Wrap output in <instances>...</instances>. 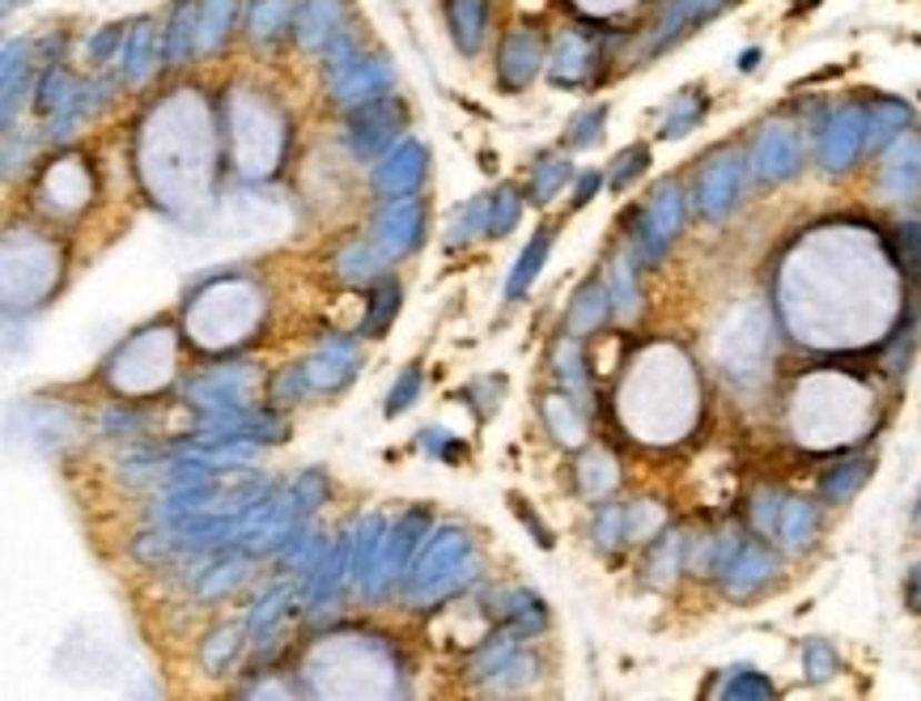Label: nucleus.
Listing matches in <instances>:
<instances>
[{
	"instance_id": "nucleus-1",
	"label": "nucleus",
	"mask_w": 921,
	"mask_h": 701,
	"mask_svg": "<svg viewBox=\"0 0 921 701\" xmlns=\"http://www.w3.org/2000/svg\"><path fill=\"white\" fill-rule=\"evenodd\" d=\"M403 132V107L396 98H374V102H361L349 116V146L357 158H379L396 146V137Z\"/></svg>"
},
{
	"instance_id": "nucleus-2",
	"label": "nucleus",
	"mask_w": 921,
	"mask_h": 701,
	"mask_svg": "<svg viewBox=\"0 0 921 701\" xmlns=\"http://www.w3.org/2000/svg\"><path fill=\"white\" fill-rule=\"evenodd\" d=\"M680 221H684V192L675 183H662L638 221V256L645 264H659L667 256L671 239L680 234Z\"/></svg>"
},
{
	"instance_id": "nucleus-3",
	"label": "nucleus",
	"mask_w": 921,
	"mask_h": 701,
	"mask_svg": "<svg viewBox=\"0 0 921 701\" xmlns=\"http://www.w3.org/2000/svg\"><path fill=\"white\" fill-rule=\"evenodd\" d=\"M421 234H426V209H421V196L417 192L387 200L379 209V218H374V242L391 260L408 256L421 242Z\"/></svg>"
},
{
	"instance_id": "nucleus-4",
	"label": "nucleus",
	"mask_w": 921,
	"mask_h": 701,
	"mask_svg": "<svg viewBox=\"0 0 921 701\" xmlns=\"http://www.w3.org/2000/svg\"><path fill=\"white\" fill-rule=\"evenodd\" d=\"M463 561H468V532L447 528V532L429 535L426 553H421V561H417V574H412V591L421 595V591H429V587H433V591L450 587V582L459 579Z\"/></svg>"
},
{
	"instance_id": "nucleus-5",
	"label": "nucleus",
	"mask_w": 921,
	"mask_h": 701,
	"mask_svg": "<svg viewBox=\"0 0 921 701\" xmlns=\"http://www.w3.org/2000/svg\"><path fill=\"white\" fill-rule=\"evenodd\" d=\"M391 86H396V69L387 64V56H357L344 73L331 77V98L340 107H361V102L387 98Z\"/></svg>"
},
{
	"instance_id": "nucleus-6",
	"label": "nucleus",
	"mask_w": 921,
	"mask_h": 701,
	"mask_svg": "<svg viewBox=\"0 0 921 701\" xmlns=\"http://www.w3.org/2000/svg\"><path fill=\"white\" fill-rule=\"evenodd\" d=\"M429 170V153L421 141H400L382 153V162L374 167V188L379 196L396 200V196H412L421 183H426Z\"/></svg>"
},
{
	"instance_id": "nucleus-7",
	"label": "nucleus",
	"mask_w": 921,
	"mask_h": 701,
	"mask_svg": "<svg viewBox=\"0 0 921 701\" xmlns=\"http://www.w3.org/2000/svg\"><path fill=\"white\" fill-rule=\"evenodd\" d=\"M247 400V370L242 365H226V370H209L196 383H188V404L217 417V412H238Z\"/></svg>"
},
{
	"instance_id": "nucleus-8",
	"label": "nucleus",
	"mask_w": 921,
	"mask_h": 701,
	"mask_svg": "<svg viewBox=\"0 0 921 701\" xmlns=\"http://www.w3.org/2000/svg\"><path fill=\"white\" fill-rule=\"evenodd\" d=\"M429 528V514L426 510H408L400 523L391 528V535H387V544H382V557H379V570H374V579H370V595H379L387 582L400 574L403 565H408V557H412V549H417V540H421V532Z\"/></svg>"
},
{
	"instance_id": "nucleus-9",
	"label": "nucleus",
	"mask_w": 921,
	"mask_h": 701,
	"mask_svg": "<svg viewBox=\"0 0 921 701\" xmlns=\"http://www.w3.org/2000/svg\"><path fill=\"white\" fill-rule=\"evenodd\" d=\"M540 73V39L531 30H519V34H505L501 43V60H497V81L505 90H522L531 86V77Z\"/></svg>"
},
{
	"instance_id": "nucleus-10",
	"label": "nucleus",
	"mask_w": 921,
	"mask_h": 701,
	"mask_svg": "<svg viewBox=\"0 0 921 701\" xmlns=\"http://www.w3.org/2000/svg\"><path fill=\"white\" fill-rule=\"evenodd\" d=\"M307 370H310V388H323V391L344 388V383L357 374L353 344H349V340H328V344L307 362Z\"/></svg>"
},
{
	"instance_id": "nucleus-11",
	"label": "nucleus",
	"mask_w": 921,
	"mask_h": 701,
	"mask_svg": "<svg viewBox=\"0 0 921 701\" xmlns=\"http://www.w3.org/2000/svg\"><path fill=\"white\" fill-rule=\"evenodd\" d=\"M608 311H612V286H603V281L594 277V281H587V286L578 290L573 307L565 311V332L569 337L599 332V328H603V319H608Z\"/></svg>"
},
{
	"instance_id": "nucleus-12",
	"label": "nucleus",
	"mask_w": 921,
	"mask_h": 701,
	"mask_svg": "<svg viewBox=\"0 0 921 701\" xmlns=\"http://www.w3.org/2000/svg\"><path fill=\"white\" fill-rule=\"evenodd\" d=\"M862 137H867V128H862V116H858V111L837 116L832 128L824 132V146H820V162H824V170L850 167L853 158H858V149H862Z\"/></svg>"
},
{
	"instance_id": "nucleus-13",
	"label": "nucleus",
	"mask_w": 921,
	"mask_h": 701,
	"mask_svg": "<svg viewBox=\"0 0 921 701\" xmlns=\"http://www.w3.org/2000/svg\"><path fill=\"white\" fill-rule=\"evenodd\" d=\"M769 574H773V557L764 553L760 544H739V553L731 557V565L722 570V579H727V591L731 595H752L757 587H764L769 582Z\"/></svg>"
},
{
	"instance_id": "nucleus-14",
	"label": "nucleus",
	"mask_w": 921,
	"mask_h": 701,
	"mask_svg": "<svg viewBox=\"0 0 921 701\" xmlns=\"http://www.w3.org/2000/svg\"><path fill=\"white\" fill-rule=\"evenodd\" d=\"M196 48H200V4L179 0L174 4V18H170V30L162 34L166 64H188L191 56H196Z\"/></svg>"
},
{
	"instance_id": "nucleus-15",
	"label": "nucleus",
	"mask_w": 921,
	"mask_h": 701,
	"mask_svg": "<svg viewBox=\"0 0 921 701\" xmlns=\"http://www.w3.org/2000/svg\"><path fill=\"white\" fill-rule=\"evenodd\" d=\"M739 196V158H718L713 167L701 174V213L705 218H722Z\"/></svg>"
},
{
	"instance_id": "nucleus-16",
	"label": "nucleus",
	"mask_w": 921,
	"mask_h": 701,
	"mask_svg": "<svg viewBox=\"0 0 921 701\" xmlns=\"http://www.w3.org/2000/svg\"><path fill=\"white\" fill-rule=\"evenodd\" d=\"M340 0H302L298 4V43L302 48H328V39L340 30Z\"/></svg>"
},
{
	"instance_id": "nucleus-17",
	"label": "nucleus",
	"mask_w": 921,
	"mask_h": 701,
	"mask_svg": "<svg viewBox=\"0 0 921 701\" xmlns=\"http://www.w3.org/2000/svg\"><path fill=\"white\" fill-rule=\"evenodd\" d=\"M921 188V141H904L900 153H892V162L883 167V200H913Z\"/></svg>"
},
{
	"instance_id": "nucleus-18",
	"label": "nucleus",
	"mask_w": 921,
	"mask_h": 701,
	"mask_svg": "<svg viewBox=\"0 0 921 701\" xmlns=\"http://www.w3.org/2000/svg\"><path fill=\"white\" fill-rule=\"evenodd\" d=\"M447 18L454 30V48L463 56H475L484 26H489V0H447Z\"/></svg>"
},
{
	"instance_id": "nucleus-19",
	"label": "nucleus",
	"mask_w": 921,
	"mask_h": 701,
	"mask_svg": "<svg viewBox=\"0 0 921 701\" xmlns=\"http://www.w3.org/2000/svg\"><path fill=\"white\" fill-rule=\"evenodd\" d=\"M548 251H552V230L543 226V230H535V234H531V242L522 247L519 264H514L510 281H505V298H510V302H519V298H527V293H531L535 277L543 272V260H548Z\"/></svg>"
},
{
	"instance_id": "nucleus-20",
	"label": "nucleus",
	"mask_w": 921,
	"mask_h": 701,
	"mask_svg": "<svg viewBox=\"0 0 921 701\" xmlns=\"http://www.w3.org/2000/svg\"><path fill=\"white\" fill-rule=\"evenodd\" d=\"M382 544H387V535H382V519L370 514V519L361 523V532H357L353 549H349V579L361 582V587H370L374 570H379Z\"/></svg>"
},
{
	"instance_id": "nucleus-21",
	"label": "nucleus",
	"mask_w": 921,
	"mask_h": 701,
	"mask_svg": "<svg viewBox=\"0 0 921 701\" xmlns=\"http://www.w3.org/2000/svg\"><path fill=\"white\" fill-rule=\"evenodd\" d=\"M757 162L764 179H785L790 170L799 167V146H794V132L790 128H769L757 146Z\"/></svg>"
},
{
	"instance_id": "nucleus-22",
	"label": "nucleus",
	"mask_w": 921,
	"mask_h": 701,
	"mask_svg": "<svg viewBox=\"0 0 921 701\" xmlns=\"http://www.w3.org/2000/svg\"><path fill=\"white\" fill-rule=\"evenodd\" d=\"M400 302H403V290L396 277H382L379 286L370 290V298H366V319H361V337H382L391 323H396V314H400Z\"/></svg>"
},
{
	"instance_id": "nucleus-23",
	"label": "nucleus",
	"mask_w": 921,
	"mask_h": 701,
	"mask_svg": "<svg viewBox=\"0 0 921 701\" xmlns=\"http://www.w3.org/2000/svg\"><path fill=\"white\" fill-rule=\"evenodd\" d=\"M815 528H820V514H815V507H811L807 498H785L781 519H778L781 544H785L790 553H799V549H807V544L815 540Z\"/></svg>"
},
{
	"instance_id": "nucleus-24",
	"label": "nucleus",
	"mask_w": 921,
	"mask_h": 701,
	"mask_svg": "<svg viewBox=\"0 0 921 701\" xmlns=\"http://www.w3.org/2000/svg\"><path fill=\"white\" fill-rule=\"evenodd\" d=\"M387 251H382L379 242H349L340 256H336V272L344 277V281H353V286H361V281H374L382 268H387Z\"/></svg>"
},
{
	"instance_id": "nucleus-25",
	"label": "nucleus",
	"mask_w": 921,
	"mask_h": 701,
	"mask_svg": "<svg viewBox=\"0 0 921 701\" xmlns=\"http://www.w3.org/2000/svg\"><path fill=\"white\" fill-rule=\"evenodd\" d=\"M153 64H158V34H153V22H137V30L128 34V48H123L119 77H123V81H144Z\"/></svg>"
},
{
	"instance_id": "nucleus-26",
	"label": "nucleus",
	"mask_w": 921,
	"mask_h": 701,
	"mask_svg": "<svg viewBox=\"0 0 921 701\" xmlns=\"http://www.w3.org/2000/svg\"><path fill=\"white\" fill-rule=\"evenodd\" d=\"M569 174H573L569 158H561V153H543L540 162L531 167L527 200H531V204H552V200H557V192H561V188L569 183Z\"/></svg>"
},
{
	"instance_id": "nucleus-27",
	"label": "nucleus",
	"mask_w": 921,
	"mask_h": 701,
	"mask_svg": "<svg viewBox=\"0 0 921 701\" xmlns=\"http://www.w3.org/2000/svg\"><path fill=\"white\" fill-rule=\"evenodd\" d=\"M298 26V4L293 0H260L256 13H251V39L256 43H272L281 39L284 30Z\"/></svg>"
},
{
	"instance_id": "nucleus-28",
	"label": "nucleus",
	"mask_w": 921,
	"mask_h": 701,
	"mask_svg": "<svg viewBox=\"0 0 921 701\" xmlns=\"http://www.w3.org/2000/svg\"><path fill=\"white\" fill-rule=\"evenodd\" d=\"M475 234H489V196H472L447 221V247H468Z\"/></svg>"
},
{
	"instance_id": "nucleus-29",
	"label": "nucleus",
	"mask_w": 921,
	"mask_h": 701,
	"mask_svg": "<svg viewBox=\"0 0 921 701\" xmlns=\"http://www.w3.org/2000/svg\"><path fill=\"white\" fill-rule=\"evenodd\" d=\"M867 481H871V460L837 463L824 481H820V493H824V502H850Z\"/></svg>"
},
{
	"instance_id": "nucleus-30",
	"label": "nucleus",
	"mask_w": 921,
	"mask_h": 701,
	"mask_svg": "<svg viewBox=\"0 0 921 701\" xmlns=\"http://www.w3.org/2000/svg\"><path fill=\"white\" fill-rule=\"evenodd\" d=\"M234 26V0H200V51H217Z\"/></svg>"
},
{
	"instance_id": "nucleus-31",
	"label": "nucleus",
	"mask_w": 921,
	"mask_h": 701,
	"mask_svg": "<svg viewBox=\"0 0 921 701\" xmlns=\"http://www.w3.org/2000/svg\"><path fill=\"white\" fill-rule=\"evenodd\" d=\"M701 116H705V98L697 94V90H688V94H680L675 102H671V111L662 116V137L667 141H675V137H684V132H692L697 123H701Z\"/></svg>"
},
{
	"instance_id": "nucleus-32",
	"label": "nucleus",
	"mask_w": 921,
	"mask_h": 701,
	"mask_svg": "<svg viewBox=\"0 0 921 701\" xmlns=\"http://www.w3.org/2000/svg\"><path fill=\"white\" fill-rule=\"evenodd\" d=\"M522 218V196L519 188H510V183H501L493 196H489V234L493 239H501V234H510L514 226H519Z\"/></svg>"
},
{
	"instance_id": "nucleus-33",
	"label": "nucleus",
	"mask_w": 921,
	"mask_h": 701,
	"mask_svg": "<svg viewBox=\"0 0 921 701\" xmlns=\"http://www.w3.org/2000/svg\"><path fill=\"white\" fill-rule=\"evenodd\" d=\"M505 617H510V633H519V638H531V633H540V629L548 625L543 604L535 600V595H527V591H514V595H510Z\"/></svg>"
},
{
	"instance_id": "nucleus-34",
	"label": "nucleus",
	"mask_w": 921,
	"mask_h": 701,
	"mask_svg": "<svg viewBox=\"0 0 921 701\" xmlns=\"http://www.w3.org/2000/svg\"><path fill=\"white\" fill-rule=\"evenodd\" d=\"M81 86L72 81L64 69H56L51 64L48 73H43V81H39V98H34V107H39V116H56L64 102H72V94H77Z\"/></svg>"
},
{
	"instance_id": "nucleus-35",
	"label": "nucleus",
	"mask_w": 921,
	"mask_h": 701,
	"mask_svg": "<svg viewBox=\"0 0 921 701\" xmlns=\"http://www.w3.org/2000/svg\"><path fill=\"white\" fill-rule=\"evenodd\" d=\"M892 256H897V264L913 277V281H921V221H904V226H897V234H892Z\"/></svg>"
},
{
	"instance_id": "nucleus-36",
	"label": "nucleus",
	"mask_w": 921,
	"mask_h": 701,
	"mask_svg": "<svg viewBox=\"0 0 921 701\" xmlns=\"http://www.w3.org/2000/svg\"><path fill=\"white\" fill-rule=\"evenodd\" d=\"M22 90H26V48L22 43H9L4 48V120H13Z\"/></svg>"
},
{
	"instance_id": "nucleus-37",
	"label": "nucleus",
	"mask_w": 921,
	"mask_h": 701,
	"mask_svg": "<svg viewBox=\"0 0 921 701\" xmlns=\"http://www.w3.org/2000/svg\"><path fill=\"white\" fill-rule=\"evenodd\" d=\"M238 647H242V625L217 629L213 638L204 642V668L209 672H226V663L238 654Z\"/></svg>"
},
{
	"instance_id": "nucleus-38",
	"label": "nucleus",
	"mask_w": 921,
	"mask_h": 701,
	"mask_svg": "<svg viewBox=\"0 0 921 701\" xmlns=\"http://www.w3.org/2000/svg\"><path fill=\"white\" fill-rule=\"evenodd\" d=\"M293 507H298V514L307 519V514H314V510L328 502V477L323 472H302L298 481H293Z\"/></svg>"
},
{
	"instance_id": "nucleus-39",
	"label": "nucleus",
	"mask_w": 921,
	"mask_h": 701,
	"mask_svg": "<svg viewBox=\"0 0 921 701\" xmlns=\"http://www.w3.org/2000/svg\"><path fill=\"white\" fill-rule=\"evenodd\" d=\"M307 391H310L307 362L302 365H281V370H277V379H272V400H277V404H293V400H302Z\"/></svg>"
},
{
	"instance_id": "nucleus-40",
	"label": "nucleus",
	"mask_w": 921,
	"mask_h": 701,
	"mask_svg": "<svg viewBox=\"0 0 921 701\" xmlns=\"http://www.w3.org/2000/svg\"><path fill=\"white\" fill-rule=\"evenodd\" d=\"M123 48H128V30L123 26H102L94 39L86 43V56L94 64H107V60H123Z\"/></svg>"
},
{
	"instance_id": "nucleus-41",
	"label": "nucleus",
	"mask_w": 921,
	"mask_h": 701,
	"mask_svg": "<svg viewBox=\"0 0 921 701\" xmlns=\"http://www.w3.org/2000/svg\"><path fill=\"white\" fill-rule=\"evenodd\" d=\"M417 395H421V370H417V365H408L400 379H396V388L387 391V417H400V412H408L412 404H417Z\"/></svg>"
},
{
	"instance_id": "nucleus-42",
	"label": "nucleus",
	"mask_w": 921,
	"mask_h": 701,
	"mask_svg": "<svg viewBox=\"0 0 921 701\" xmlns=\"http://www.w3.org/2000/svg\"><path fill=\"white\" fill-rule=\"evenodd\" d=\"M650 167V149L645 146H633V149H624L620 158H615V167H612V174H608V183H612L615 192H624L633 179H638L641 170Z\"/></svg>"
},
{
	"instance_id": "nucleus-43",
	"label": "nucleus",
	"mask_w": 921,
	"mask_h": 701,
	"mask_svg": "<svg viewBox=\"0 0 921 701\" xmlns=\"http://www.w3.org/2000/svg\"><path fill=\"white\" fill-rule=\"evenodd\" d=\"M803 663H807V677H811V680L837 677V668H841V659H837V651L828 647L824 638H811V642H807Z\"/></svg>"
},
{
	"instance_id": "nucleus-44",
	"label": "nucleus",
	"mask_w": 921,
	"mask_h": 701,
	"mask_svg": "<svg viewBox=\"0 0 921 701\" xmlns=\"http://www.w3.org/2000/svg\"><path fill=\"white\" fill-rule=\"evenodd\" d=\"M603 120H608V111L603 107H591V111H582L578 120L569 123V149H582V146H594L599 137H603Z\"/></svg>"
},
{
	"instance_id": "nucleus-45",
	"label": "nucleus",
	"mask_w": 921,
	"mask_h": 701,
	"mask_svg": "<svg viewBox=\"0 0 921 701\" xmlns=\"http://www.w3.org/2000/svg\"><path fill=\"white\" fill-rule=\"evenodd\" d=\"M680 549H684V540L671 532L659 540V549H654V557H650V570H654V582H667L675 570H680Z\"/></svg>"
},
{
	"instance_id": "nucleus-46",
	"label": "nucleus",
	"mask_w": 921,
	"mask_h": 701,
	"mask_svg": "<svg viewBox=\"0 0 921 701\" xmlns=\"http://www.w3.org/2000/svg\"><path fill=\"white\" fill-rule=\"evenodd\" d=\"M722 693L727 698H773V684L760 677V672H752V668H734L731 684Z\"/></svg>"
},
{
	"instance_id": "nucleus-47",
	"label": "nucleus",
	"mask_w": 921,
	"mask_h": 701,
	"mask_svg": "<svg viewBox=\"0 0 921 701\" xmlns=\"http://www.w3.org/2000/svg\"><path fill=\"white\" fill-rule=\"evenodd\" d=\"M620 535H629V514L620 507H603L599 510V519H594V540L603 544V549H612Z\"/></svg>"
},
{
	"instance_id": "nucleus-48",
	"label": "nucleus",
	"mask_w": 921,
	"mask_h": 701,
	"mask_svg": "<svg viewBox=\"0 0 921 701\" xmlns=\"http://www.w3.org/2000/svg\"><path fill=\"white\" fill-rule=\"evenodd\" d=\"M284 600H289V591L284 587H277V591H268L260 600V608L251 612V633H256V642H260V633H268L272 629V621L284 612Z\"/></svg>"
},
{
	"instance_id": "nucleus-49",
	"label": "nucleus",
	"mask_w": 921,
	"mask_h": 701,
	"mask_svg": "<svg viewBox=\"0 0 921 701\" xmlns=\"http://www.w3.org/2000/svg\"><path fill=\"white\" fill-rule=\"evenodd\" d=\"M612 298H615V311L620 314H633L638 311V286H633V272H629V264L620 260L612 272Z\"/></svg>"
},
{
	"instance_id": "nucleus-50",
	"label": "nucleus",
	"mask_w": 921,
	"mask_h": 701,
	"mask_svg": "<svg viewBox=\"0 0 921 701\" xmlns=\"http://www.w3.org/2000/svg\"><path fill=\"white\" fill-rule=\"evenodd\" d=\"M421 447L438 460H463L468 455V447L459 438H450L447 430H421Z\"/></svg>"
},
{
	"instance_id": "nucleus-51",
	"label": "nucleus",
	"mask_w": 921,
	"mask_h": 701,
	"mask_svg": "<svg viewBox=\"0 0 921 701\" xmlns=\"http://www.w3.org/2000/svg\"><path fill=\"white\" fill-rule=\"evenodd\" d=\"M238 579H242V561H226V565H217L213 574L204 579L200 595H204V600H213V595H221V591H230Z\"/></svg>"
},
{
	"instance_id": "nucleus-52",
	"label": "nucleus",
	"mask_w": 921,
	"mask_h": 701,
	"mask_svg": "<svg viewBox=\"0 0 921 701\" xmlns=\"http://www.w3.org/2000/svg\"><path fill=\"white\" fill-rule=\"evenodd\" d=\"M543 412H548V421L561 430L557 438H565V442H578V438H582V421H578L569 409H565V417H561V395H552V400L543 404Z\"/></svg>"
},
{
	"instance_id": "nucleus-53",
	"label": "nucleus",
	"mask_w": 921,
	"mask_h": 701,
	"mask_svg": "<svg viewBox=\"0 0 921 701\" xmlns=\"http://www.w3.org/2000/svg\"><path fill=\"white\" fill-rule=\"evenodd\" d=\"M781 498H773V493H760L757 502H752V519H757L760 532H778V519H781Z\"/></svg>"
},
{
	"instance_id": "nucleus-54",
	"label": "nucleus",
	"mask_w": 921,
	"mask_h": 701,
	"mask_svg": "<svg viewBox=\"0 0 921 701\" xmlns=\"http://www.w3.org/2000/svg\"><path fill=\"white\" fill-rule=\"evenodd\" d=\"M557 374H561V383H565L573 395H582L587 391V379H582V362H578V353L573 349H561V365H557Z\"/></svg>"
},
{
	"instance_id": "nucleus-55",
	"label": "nucleus",
	"mask_w": 921,
	"mask_h": 701,
	"mask_svg": "<svg viewBox=\"0 0 921 701\" xmlns=\"http://www.w3.org/2000/svg\"><path fill=\"white\" fill-rule=\"evenodd\" d=\"M599 188H603V174H599V170H587V174L578 179V188H573V204H578V209H582V204H591Z\"/></svg>"
},
{
	"instance_id": "nucleus-56",
	"label": "nucleus",
	"mask_w": 921,
	"mask_h": 701,
	"mask_svg": "<svg viewBox=\"0 0 921 701\" xmlns=\"http://www.w3.org/2000/svg\"><path fill=\"white\" fill-rule=\"evenodd\" d=\"M510 502H514V510H519V519H522V523H527V528H531V532H535V540H540L543 549H552V535H548V528H543L540 519H535V514H531V510L522 507L519 498H510Z\"/></svg>"
},
{
	"instance_id": "nucleus-57",
	"label": "nucleus",
	"mask_w": 921,
	"mask_h": 701,
	"mask_svg": "<svg viewBox=\"0 0 921 701\" xmlns=\"http://www.w3.org/2000/svg\"><path fill=\"white\" fill-rule=\"evenodd\" d=\"M904 600H909V608L913 612H921V565L909 574V582H904Z\"/></svg>"
},
{
	"instance_id": "nucleus-58",
	"label": "nucleus",
	"mask_w": 921,
	"mask_h": 701,
	"mask_svg": "<svg viewBox=\"0 0 921 701\" xmlns=\"http://www.w3.org/2000/svg\"><path fill=\"white\" fill-rule=\"evenodd\" d=\"M918 523H921V507H918Z\"/></svg>"
}]
</instances>
